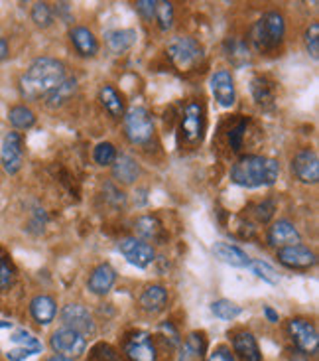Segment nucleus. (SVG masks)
Listing matches in <instances>:
<instances>
[{"label": "nucleus", "instance_id": "1", "mask_svg": "<svg viewBox=\"0 0 319 361\" xmlns=\"http://www.w3.org/2000/svg\"><path fill=\"white\" fill-rule=\"evenodd\" d=\"M65 79V68L56 58H38L20 78V93L28 101L46 99Z\"/></svg>", "mask_w": 319, "mask_h": 361}, {"label": "nucleus", "instance_id": "2", "mask_svg": "<svg viewBox=\"0 0 319 361\" xmlns=\"http://www.w3.org/2000/svg\"><path fill=\"white\" fill-rule=\"evenodd\" d=\"M280 164L268 157L246 154L241 157L231 168V182L241 188H262L278 182Z\"/></svg>", "mask_w": 319, "mask_h": 361}, {"label": "nucleus", "instance_id": "3", "mask_svg": "<svg viewBox=\"0 0 319 361\" xmlns=\"http://www.w3.org/2000/svg\"><path fill=\"white\" fill-rule=\"evenodd\" d=\"M42 342L26 328L6 320L0 322V353H4L8 361H26L42 353Z\"/></svg>", "mask_w": 319, "mask_h": 361}, {"label": "nucleus", "instance_id": "4", "mask_svg": "<svg viewBox=\"0 0 319 361\" xmlns=\"http://www.w3.org/2000/svg\"><path fill=\"white\" fill-rule=\"evenodd\" d=\"M286 36V22L278 12H266L251 28V44L261 54H268L280 46Z\"/></svg>", "mask_w": 319, "mask_h": 361}, {"label": "nucleus", "instance_id": "5", "mask_svg": "<svg viewBox=\"0 0 319 361\" xmlns=\"http://www.w3.org/2000/svg\"><path fill=\"white\" fill-rule=\"evenodd\" d=\"M168 56L180 71H189L204 61L205 49L195 38L177 36L168 44Z\"/></svg>", "mask_w": 319, "mask_h": 361}, {"label": "nucleus", "instance_id": "6", "mask_svg": "<svg viewBox=\"0 0 319 361\" xmlns=\"http://www.w3.org/2000/svg\"><path fill=\"white\" fill-rule=\"evenodd\" d=\"M180 133L185 145L189 147H199L205 137V107L199 101L187 103L180 123Z\"/></svg>", "mask_w": 319, "mask_h": 361}, {"label": "nucleus", "instance_id": "7", "mask_svg": "<svg viewBox=\"0 0 319 361\" xmlns=\"http://www.w3.org/2000/svg\"><path fill=\"white\" fill-rule=\"evenodd\" d=\"M125 130L132 145H146L154 137V121L144 107H132L125 113Z\"/></svg>", "mask_w": 319, "mask_h": 361}, {"label": "nucleus", "instance_id": "8", "mask_svg": "<svg viewBox=\"0 0 319 361\" xmlns=\"http://www.w3.org/2000/svg\"><path fill=\"white\" fill-rule=\"evenodd\" d=\"M288 334L292 342L304 355H315L319 350L318 328L306 318H292L288 322Z\"/></svg>", "mask_w": 319, "mask_h": 361}, {"label": "nucleus", "instance_id": "9", "mask_svg": "<svg viewBox=\"0 0 319 361\" xmlns=\"http://www.w3.org/2000/svg\"><path fill=\"white\" fill-rule=\"evenodd\" d=\"M49 343H51V350L58 355H63V357H69V360L77 357L87 350V340L79 332L71 330V328H65V326H61L51 334Z\"/></svg>", "mask_w": 319, "mask_h": 361}, {"label": "nucleus", "instance_id": "10", "mask_svg": "<svg viewBox=\"0 0 319 361\" xmlns=\"http://www.w3.org/2000/svg\"><path fill=\"white\" fill-rule=\"evenodd\" d=\"M118 251L136 269H148L150 264L154 263L156 259L154 247L150 243H146V241H142V239H136V237L123 239L118 243Z\"/></svg>", "mask_w": 319, "mask_h": 361}, {"label": "nucleus", "instance_id": "11", "mask_svg": "<svg viewBox=\"0 0 319 361\" xmlns=\"http://www.w3.org/2000/svg\"><path fill=\"white\" fill-rule=\"evenodd\" d=\"M276 257H278L280 264H284L286 269H292V271H308L318 263L315 253L306 245H290V247L278 249Z\"/></svg>", "mask_w": 319, "mask_h": 361}, {"label": "nucleus", "instance_id": "12", "mask_svg": "<svg viewBox=\"0 0 319 361\" xmlns=\"http://www.w3.org/2000/svg\"><path fill=\"white\" fill-rule=\"evenodd\" d=\"M125 355L128 361H156V345L146 332H132L125 340Z\"/></svg>", "mask_w": 319, "mask_h": 361}, {"label": "nucleus", "instance_id": "13", "mask_svg": "<svg viewBox=\"0 0 319 361\" xmlns=\"http://www.w3.org/2000/svg\"><path fill=\"white\" fill-rule=\"evenodd\" d=\"M61 322L65 328H71L79 332L83 338H89L95 334V322L87 312V308H83L81 304H68L61 310Z\"/></svg>", "mask_w": 319, "mask_h": 361}, {"label": "nucleus", "instance_id": "14", "mask_svg": "<svg viewBox=\"0 0 319 361\" xmlns=\"http://www.w3.org/2000/svg\"><path fill=\"white\" fill-rule=\"evenodd\" d=\"M22 158H24V140L20 133H8L2 140V150H0V162L2 168L8 174H16L22 168Z\"/></svg>", "mask_w": 319, "mask_h": 361}, {"label": "nucleus", "instance_id": "15", "mask_svg": "<svg viewBox=\"0 0 319 361\" xmlns=\"http://www.w3.org/2000/svg\"><path fill=\"white\" fill-rule=\"evenodd\" d=\"M292 172L301 184H318L319 182V158L318 154L306 148L292 160Z\"/></svg>", "mask_w": 319, "mask_h": 361}, {"label": "nucleus", "instance_id": "16", "mask_svg": "<svg viewBox=\"0 0 319 361\" xmlns=\"http://www.w3.org/2000/svg\"><path fill=\"white\" fill-rule=\"evenodd\" d=\"M211 93L215 101L225 109H231L237 101V91H234V79L227 69H219L211 75Z\"/></svg>", "mask_w": 319, "mask_h": 361}, {"label": "nucleus", "instance_id": "17", "mask_svg": "<svg viewBox=\"0 0 319 361\" xmlns=\"http://www.w3.org/2000/svg\"><path fill=\"white\" fill-rule=\"evenodd\" d=\"M300 231H298L296 225L292 224V221H288V219H278V221L268 229V243H270L272 247L284 249V247H290V245H300Z\"/></svg>", "mask_w": 319, "mask_h": 361}, {"label": "nucleus", "instance_id": "18", "mask_svg": "<svg viewBox=\"0 0 319 361\" xmlns=\"http://www.w3.org/2000/svg\"><path fill=\"white\" fill-rule=\"evenodd\" d=\"M116 281V271L108 263L99 264L97 269L91 273L87 281L89 293L97 294V296H105L106 293H111L113 284Z\"/></svg>", "mask_w": 319, "mask_h": 361}, {"label": "nucleus", "instance_id": "19", "mask_svg": "<svg viewBox=\"0 0 319 361\" xmlns=\"http://www.w3.org/2000/svg\"><path fill=\"white\" fill-rule=\"evenodd\" d=\"M232 348L241 361H262V353L254 336L246 330L232 334Z\"/></svg>", "mask_w": 319, "mask_h": 361}, {"label": "nucleus", "instance_id": "20", "mask_svg": "<svg viewBox=\"0 0 319 361\" xmlns=\"http://www.w3.org/2000/svg\"><path fill=\"white\" fill-rule=\"evenodd\" d=\"M69 38L73 48L77 49V54L81 58H95L99 51V42L95 38V34L89 28L83 26H75V28L69 32Z\"/></svg>", "mask_w": 319, "mask_h": 361}, {"label": "nucleus", "instance_id": "21", "mask_svg": "<svg viewBox=\"0 0 319 361\" xmlns=\"http://www.w3.org/2000/svg\"><path fill=\"white\" fill-rule=\"evenodd\" d=\"M30 314L39 326H48L54 322V318L58 314V304L48 294H39L30 302Z\"/></svg>", "mask_w": 319, "mask_h": 361}, {"label": "nucleus", "instance_id": "22", "mask_svg": "<svg viewBox=\"0 0 319 361\" xmlns=\"http://www.w3.org/2000/svg\"><path fill=\"white\" fill-rule=\"evenodd\" d=\"M213 255L225 264H231V267H237V269H244L251 263V257L244 253L241 247L223 243V241L213 245Z\"/></svg>", "mask_w": 319, "mask_h": 361}, {"label": "nucleus", "instance_id": "23", "mask_svg": "<svg viewBox=\"0 0 319 361\" xmlns=\"http://www.w3.org/2000/svg\"><path fill=\"white\" fill-rule=\"evenodd\" d=\"M205 352H207V340L205 334L192 332L185 338L180 360L177 361H205Z\"/></svg>", "mask_w": 319, "mask_h": 361}, {"label": "nucleus", "instance_id": "24", "mask_svg": "<svg viewBox=\"0 0 319 361\" xmlns=\"http://www.w3.org/2000/svg\"><path fill=\"white\" fill-rule=\"evenodd\" d=\"M136 30H108L105 32V42L113 54H125L136 44Z\"/></svg>", "mask_w": 319, "mask_h": 361}, {"label": "nucleus", "instance_id": "25", "mask_svg": "<svg viewBox=\"0 0 319 361\" xmlns=\"http://www.w3.org/2000/svg\"><path fill=\"white\" fill-rule=\"evenodd\" d=\"M251 93L252 99L256 101V105H261L264 109L274 107V99H276V89L270 79L256 75L251 81Z\"/></svg>", "mask_w": 319, "mask_h": 361}, {"label": "nucleus", "instance_id": "26", "mask_svg": "<svg viewBox=\"0 0 319 361\" xmlns=\"http://www.w3.org/2000/svg\"><path fill=\"white\" fill-rule=\"evenodd\" d=\"M168 304V290L160 284H152L148 286L144 293L140 294V306L144 308L146 312L158 314L162 312Z\"/></svg>", "mask_w": 319, "mask_h": 361}, {"label": "nucleus", "instance_id": "27", "mask_svg": "<svg viewBox=\"0 0 319 361\" xmlns=\"http://www.w3.org/2000/svg\"><path fill=\"white\" fill-rule=\"evenodd\" d=\"M223 51H225L227 59L231 61L232 66H237V68H242V66L251 63V49L246 46V42H242V39L229 38L225 42V46H223Z\"/></svg>", "mask_w": 319, "mask_h": 361}, {"label": "nucleus", "instance_id": "28", "mask_svg": "<svg viewBox=\"0 0 319 361\" xmlns=\"http://www.w3.org/2000/svg\"><path fill=\"white\" fill-rule=\"evenodd\" d=\"M75 91H77V79L65 78L63 81H61V85H59V87L54 89L48 97L44 99V101H46V107L48 109L63 107Z\"/></svg>", "mask_w": 319, "mask_h": 361}, {"label": "nucleus", "instance_id": "29", "mask_svg": "<svg viewBox=\"0 0 319 361\" xmlns=\"http://www.w3.org/2000/svg\"><path fill=\"white\" fill-rule=\"evenodd\" d=\"M99 101H101V105L108 111L111 117H125V101H123V95H120L113 85L101 87V91H99Z\"/></svg>", "mask_w": 319, "mask_h": 361}, {"label": "nucleus", "instance_id": "30", "mask_svg": "<svg viewBox=\"0 0 319 361\" xmlns=\"http://www.w3.org/2000/svg\"><path fill=\"white\" fill-rule=\"evenodd\" d=\"M113 176L120 182V184H132L138 174H140V168L136 164L135 158L126 157V154H120L116 157L115 164H113Z\"/></svg>", "mask_w": 319, "mask_h": 361}, {"label": "nucleus", "instance_id": "31", "mask_svg": "<svg viewBox=\"0 0 319 361\" xmlns=\"http://www.w3.org/2000/svg\"><path fill=\"white\" fill-rule=\"evenodd\" d=\"M8 121L14 128H18V130H28V128H32L36 125V115H34V111L26 107V105H16V107L10 109Z\"/></svg>", "mask_w": 319, "mask_h": 361}, {"label": "nucleus", "instance_id": "32", "mask_svg": "<svg viewBox=\"0 0 319 361\" xmlns=\"http://www.w3.org/2000/svg\"><path fill=\"white\" fill-rule=\"evenodd\" d=\"M135 229L136 233L142 237V241H144V239H158L160 233H162V224L158 221V217L144 215V217H140V219L136 221Z\"/></svg>", "mask_w": 319, "mask_h": 361}, {"label": "nucleus", "instance_id": "33", "mask_svg": "<svg viewBox=\"0 0 319 361\" xmlns=\"http://www.w3.org/2000/svg\"><path fill=\"white\" fill-rule=\"evenodd\" d=\"M154 20L162 32H168L174 26V4L165 0H156V14Z\"/></svg>", "mask_w": 319, "mask_h": 361}, {"label": "nucleus", "instance_id": "34", "mask_svg": "<svg viewBox=\"0 0 319 361\" xmlns=\"http://www.w3.org/2000/svg\"><path fill=\"white\" fill-rule=\"evenodd\" d=\"M211 312L217 316V318H221V320H227V322H231L234 318H239L242 314V308L239 304L231 302V300H215L211 304Z\"/></svg>", "mask_w": 319, "mask_h": 361}, {"label": "nucleus", "instance_id": "35", "mask_svg": "<svg viewBox=\"0 0 319 361\" xmlns=\"http://www.w3.org/2000/svg\"><path fill=\"white\" fill-rule=\"evenodd\" d=\"M32 22L38 26V28H49L54 24V8L49 6L48 2H36L32 6Z\"/></svg>", "mask_w": 319, "mask_h": 361}, {"label": "nucleus", "instance_id": "36", "mask_svg": "<svg viewBox=\"0 0 319 361\" xmlns=\"http://www.w3.org/2000/svg\"><path fill=\"white\" fill-rule=\"evenodd\" d=\"M246 125H249V118H239L234 125H231L229 133H227V140H229V147L232 152H239L242 148V140H244V133H246Z\"/></svg>", "mask_w": 319, "mask_h": 361}, {"label": "nucleus", "instance_id": "37", "mask_svg": "<svg viewBox=\"0 0 319 361\" xmlns=\"http://www.w3.org/2000/svg\"><path fill=\"white\" fill-rule=\"evenodd\" d=\"M249 269L252 271V274H256V276L262 279L264 283L278 284V281H280V276H278V273H276V269H274L272 264L264 263V261H251V263H249Z\"/></svg>", "mask_w": 319, "mask_h": 361}, {"label": "nucleus", "instance_id": "38", "mask_svg": "<svg viewBox=\"0 0 319 361\" xmlns=\"http://www.w3.org/2000/svg\"><path fill=\"white\" fill-rule=\"evenodd\" d=\"M116 148L111 142H99L95 150H93V158L99 166H113L116 160Z\"/></svg>", "mask_w": 319, "mask_h": 361}, {"label": "nucleus", "instance_id": "39", "mask_svg": "<svg viewBox=\"0 0 319 361\" xmlns=\"http://www.w3.org/2000/svg\"><path fill=\"white\" fill-rule=\"evenodd\" d=\"M306 48L313 59H319V22H313L310 28L306 30Z\"/></svg>", "mask_w": 319, "mask_h": 361}, {"label": "nucleus", "instance_id": "40", "mask_svg": "<svg viewBox=\"0 0 319 361\" xmlns=\"http://www.w3.org/2000/svg\"><path fill=\"white\" fill-rule=\"evenodd\" d=\"M274 212H276V205H274V202H262V204L254 205V217L261 221V224H268L272 219V215H274Z\"/></svg>", "mask_w": 319, "mask_h": 361}, {"label": "nucleus", "instance_id": "41", "mask_svg": "<svg viewBox=\"0 0 319 361\" xmlns=\"http://www.w3.org/2000/svg\"><path fill=\"white\" fill-rule=\"evenodd\" d=\"M136 10H138V14H140L146 22H152L156 14V0H138V2H136Z\"/></svg>", "mask_w": 319, "mask_h": 361}, {"label": "nucleus", "instance_id": "42", "mask_svg": "<svg viewBox=\"0 0 319 361\" xmlns=\"http://www.w3.org/2000/svg\"><path fill=\"white\" fill-rule=\"evenodd\" d=\"M12 269H10V264L0 257V293L4 290V288H8L10 284H12Z\"/></svg>", "mask_w": 319, "mask_h": 361}, {"label": "nucleus", "instance_id": "43", "mask_svg": "<svg viewBox=\"0 0 319 361\" xmlns=\"http://www.w3.org/2000/svg\"><path fill=\"white\" fill-rule=\"evenodd\" d=\"M207 361H237V360H234V355H232L227 348H217V350L209 355V360Z\"/></svg>", "mask_w": 319, "mask_h": 361}, {"label": "nucleus", "instance_id": "44", "mask_svg": "<svg viewBox=\"0 0 319 361\" xmlns=\"http://www.w3.org/2000/svg\"><path fill=\"white\" fill-rule=\"evenodd\" d=\"M264 316H266V318H268V322L272 324H276L278 320H280V316H278V312H276L272 306H264Z\"/></svg>", "mask_w": 319, "mask_h": 361}, {"label": "nucleus", "instance_id": "45", "mask_svg": "<svg viewBox=\"0 0 319 361\" xmlns=\"http://www.w3.org/2000/svg\"><path fill=\"white\" fill-rule=\"evenodd\" d=\"M8 42H6V39L2 38V36H0V61H4V59L8 58Z\"/></svg>", "mask_w": 319, "mask_h": 361}, {"label": "nucleus", "instance_id": "46", "mask_svg": "<svg viewBox=\"0 0 319 361\" xmlns=\"http://www.w3.org/2000/svg\"><path fill=\"white\" fill-rule=\"evenodd\" d=\"M48 361H73V360H69V357H63V355H54V357H49Z\"/></svg>", "mask_w": 319, "mask_h": 361}]
</instances>
